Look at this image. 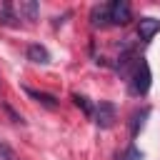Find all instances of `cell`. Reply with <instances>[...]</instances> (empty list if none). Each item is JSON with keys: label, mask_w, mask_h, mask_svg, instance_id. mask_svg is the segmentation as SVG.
I'll list each match as a JSON object with an SVG mask.
<instances>
[{"label": "cell", "mask_w": 160, "mask_h": 160, "mask_svg": "<svg viewBox=\"0 0 160 160\" xmlns=\"http://www.w3.org/2000/svg\"><path fill=\"white\" fill-rule=\"evenodd\" d=\"M0 22H2V25H12V28L20 25L18 18L12 15V8H10V5H2V10H0Z\"/></svg>", "instance_id": "11"}, {"label": "cell", "mask_w": 160, "mask_h": 160, "mask_svg": "<svg viewBox=\"0 0 160 160\" xmlns=\"http://www.w3.org/2000/svg\"><path fill=\"white\" fill-rule=\"evenodd\" d=\"M25 55H28L30 62H38V65H48V62H50V52H48V48L40 45V42H30L28 50H25Z\"/></svg>", "instance_id": "5"}, {"label": "cell", "mask_w": 160, "mask_h": 160, "mask_svg": "<svg viewBox=\"0 0 160 160\" xmlns=\"http://www.w3.org/2000/svg\"><path fill=\"white\" fill-rule=\"evenodd\" d=\"M25 92H28L35 102H40L42 108H48V110H58V100H55L50 92H40V90H32V88H25Z\"/></svg>", "instance_id": "7"}, {"label": "cell", "mask_w": 160, "mask_h": 160, "mask_svg": "<svg viewBox=\"0 0 160 160\" xmlns=\"http://www.w3.org/2000/svg\"><path fill=\"white\" fill-rule=\"evenodd\" d=\"M18 12H20V15H25V20H35V18H38V12H40V5H38L35 0H20Z\"/></svg>", "instance_id": "9"}, {"label": "cell", "mask_w": 160, "mask_h": 160, "mask_svg": "<svg viewBox=\"0 0 160 160\" xmlns=\"http://www.w3.org/2000/svg\"><path fill=\"white\" fill-rule=\"evenodd\" d=\"M0 160H20V158H18V152H15L10 145L0 142Z\"/></svg>", "instance_id": "14"}, {"label": "cell", "mask_w": 160, "mask_h": 160, "mask_svg": "<svg viewBox=\"0 0 160 160\" xmlns=\"http://www.w3.org/2000/svg\"><path fill=\"white\" fill-rule=\"evenodd\" d=\"M125 78H128V92H130V95L140 98V95H145V92L150 90L152 75H150V65H148L142 58H138V60L132 62V68L128 70Z\"/></svg>", "instance_id": "1"}, {"label": "cell", "mask_w": 160, "mask_h": 160, "mask_svg": "<svg viewBox=\"0 0 160 160\" xmlns=\"http://www.w3.org/2000/svg\"><path fill=\"white\" fill-rule=\"evenodd\" d=\"M108 22L110 25H128L130 22V5L125 0L108 2Z\"/></svg>", "instance_id": "3"}, {"label": "cell", "mask_w": 160, "mask_h": 160, "mask_svg": "<svg viewBox=\"0 0 160 160\" xmlns=\"http://www.w3.org/2000/svg\"><path fill=\"white\" fill-rule=\"evenodd\" d=\"M158 32H160V20L158 18H140V22H138V38L142 42L152 40Z\"/></svg>", "instance_id": "4"}, {"label": "cell", "mask_w": 160, "mask_h": 160, "mask_svg": "<svg viewBox=\"0 0 160 160\" xmlns=\"http://www.w3.org/2000/svg\"><path fill=\"white\" fill-rule=\"evenodd\" d=\"M92 122L98 125V128H102V130H108V128H112L115 125V120H118V110H115V105L112 102H108V100H100L95 108H92Z\"/></svg>", "instance_id": "2"}, {"label": "cell", "mask_w": 160, "mask_h": 160, "mask_svg": "<svg viewBox=\"0 0 160 160\" xmlns=\"http://www.w3.org/2000/svg\"><path fill=\"white\" fill-rule=\"evenodd\" d=\"M148 115H150V108L132 110V115H130V138H138V132L142 130V125H145Z\"/></svg>", "instance_id": "6"}, {"label": "cell", "mask_w": 160, "mask_h": 160, "mask_svg": "<svg viewBox=\"0 0 160 160\" xmlns=\"http://www.w3.org/2000/svg\"><path fill=\"white\" fill-rule=\"evenodd\" d=\"M118 160H142V152H140L135 145H128V148L118 155Z\"/></svg>", "instance_id": "12"}, {"label": "cell", "mask_w": 160, "mask_h": 160, "mask_svg": "<svg viewBox=\"0 0 160 160\" xmlns=\"http://www.w3.org/2000/svg\"><path fill=\"white\" fill-rule=\"evenodd\" d=\"M72 100H75V105H78V108H82V110H85V115H88V118L92 115V108H95V105H90V100H88L85 95L75 92V95H72Z\"/></svg>", "instance_id": "13"}, {"label": "cell", "mask_w": 160, "mask_h": 160, "mask_svg": "<svg viewBox=\"0 0 160 160\" xmlns=\"http://www.w3.org/2000/svg\"><path fill=\"white\" fill-rule=\"evenodd\" d=\"M0 110H2L5 115H8V120H10L12 125H25V118H22L20 112H15V110H12V108H10L8 102H0Z\"/></svg>", "instance_id": "10"}, {"label": "cell", "mask_w": 160, "mask_h": 160, "mask_svg": "<svg viewBox=\"0 0 160 160\" xmlns=\"http://www.w3.org/2000/svg\"><path fill=\"white\" fill-rule=\"evenodd\" d=\"M90 22H92V28H105V25H110V22H108V2L95 5V8L90 10Z\"/></svg>", "instance_id": "8"}]
</instances>
